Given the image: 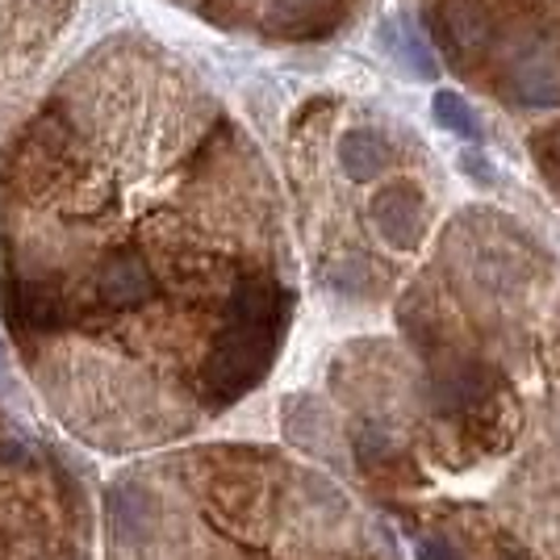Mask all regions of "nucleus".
<instances>
[{"label":"nucleus","instance_id":"obj_1","mask_svg":"<svg viewBox=\"0 0 560 560\" xmlns=\"http://www.w3.org/2000/svg\"><path fill=\"white\" fill-rule=\"evenodd\" d=\"M376 231L389 247L410 252L427 231V213H422V192L415 185H389L373 201Z\"/></svg>","mask_w":560,"mask_h":560},{"label":"nucleus","instance_id":"obj_2","mask_svg":"<svg viewBox=\"0 0 560 560\" xmlns=\"http://www.w3.org/2000/svg\"><path fill=\"white\" fill-rule=\"evenodd\" d=\"M486 394H490V369H481V364H456L435 381L440 415H465L472 406H481Z\"/></svg>","mask_w":560,"mask_h":560},{"label":"nucleus","instance_id":"obj_3","mask_svg":"<svg viewBox=\"0 0 560 560\" xmlns=\"http://www.w3.org/2000/svg\"><path fill=\"white\" fill-rule=\"evenodd\" d=\"M339 164L351 180H376L389 167V147L376 130H351L339 142Z\"/></svg>","mask_w":560,"mask_h":560},{"label":"nucleus","instance_id":"obj_4","mask_svg":"<svg viewBox=\"0 0 560 560\" xmlns=\"http://www.w3.org/2000/svg\"><path fill=\"white\" fill-rule=\"evenodd\" d=\"M440 34L447 38V50H452V55H465V50H472L477 38H481V13H477L468 0H452L444 13H440Z\"/></svg>","mask_w":560,"mask_h":560},{"label":"nucleus","instance_id":"obj_5","mask_svg":"<svg viewBox=\"0 0 560 560\" xmlns=\"http://www.w3.org/2000/svg\"><path fill=\"white\" fill-rule=\"evenodd\" d=\"M514 93L523 105H560V75L552 63H523L514 75Z\"/></svg>","mask_w":560,"mask_h":560},{"label":"nucleus","instance_id":"obj_6","mask_svg":"<svg viewBox=\"0 0 560 560\" xmlns=\"http://www.w3.org/2000/svg\"><path fill=\"white\" fill-rule=\"evenodd\" d=\"M435 121L444 126V130H452L456 139H481V121H477V114L468 109V101L465 96H456V93H435Z\"/></svg>","mask_w":560,"mask_h":560},{"label":"nucleus","instance_id":"obj_7","mask_svg":"<svg viewBox=\"0 0 560 560\" xmlns=\"http://www.w3.org/2000/svg\"><path fill=\"white\" fill-rule=\"evenodd\" d=\"M419 560H460V557H456V548H447L444 539H422Z\"/></svg>","mask_w":560,"mask_h":560},{"label":"nucleus","instance_id":"obj_8","mask_svg":"<svg viewBox=\"0 0 560 560\" xmlns=\"http://www.w3.org/2000/svg\"><path fill=\"white\" fill-rule=\"evenodd\" d=\"M0 369H4V360H0Z\"/></svg>","mask_w":560,"mask_h":560}]
</instances>
